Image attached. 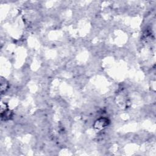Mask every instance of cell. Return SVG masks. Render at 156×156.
I'll return each mask as SVG.
<instances>
[{"label": "cell", "mask_w": 156, "mask_h": 156, "mask_svg": "<svg viewBox=\"0 0 156 156\" xmlns=\"http://www.w3.org/2000/svg\"><path fill=\"white\" fill-rule=\"evenodd\" d=\"M109 124V120L106 118H101L97 120L94 124V128L97 130H101L105 129Z\"/></svg>", "instance_id": "cell-1"}, {"label": "cell", "mask_w": 156, "mask_h": 156, "mask_svg": "<svg viewBox=\"0 0 156 156\" xmlns=\"http://www.w3.org/2000/svg\"><path fill=\"white\" fill-rule=\"evenodd\" d=\"M12 115V112L10 110H5L3 112H2V118L5 120H8L11 118Z\"/></svg>", "instance_id": "cell-2"}]
</instances>
